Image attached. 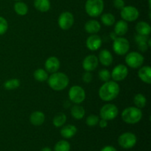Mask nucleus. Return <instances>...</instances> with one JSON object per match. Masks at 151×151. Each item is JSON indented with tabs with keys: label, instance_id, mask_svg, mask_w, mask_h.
<instances>
[{
	"label": "nucleus",
	"instance_id": "nucleus-1",
	"mask_svg": "<svg viewBox=\"0 0 151 151\" xmlns=\"http://www.w3.org/2000/svg\"><path fill=\"white\" fill-rule=\"evenodd\" d=\"M120 91V87L117 82L109 81L105 82L99 89V97L102 100L110 102L118 97Z\"/></svg>",
	"mask_w": 151,
	"mask_h": 151
},
{
	"label": "nucleus",
	"instance_id": "nucleus-2",
	"mask_svg": "<svg viewBox=\"0 0 151 151\" xmlns=\"http://www.w3.org/2000/svg\"><path fill=\"white\" fill-rule=\"evenodd\" d=\"M48 85L54 91H62L69 86V78L63 72H56L51 74L47 79Z\"/></svg>",
	"mask_w": 151,
	"mask_h": 151
},
{
	"label": "nucleus",
	"instance_id": "nucleus-3",
	"mask_svg": "<svg viewBox=\"0 0 151 151\" xmlns=\"http://www.w3.org/2000/svg\"><path fill=\"white\" fill-rule=\"evenodd\" d=\"M142 111L136 106H130L124 109L122 112V119L127 124L134 125L141 120L142 118Z\"/></svg>",
	"mask_w": 151,
	"mask_h": 151
},
{
	"label": "nucleus",
	"instance_id": "nucleus-4",
	"mask_svg": "<svg viewBox=\"0 0 151 151\" xmlns=\"http://www.w3.org/2000/svg\"><path fill=\"white\" fill-rule=\"evenodd\" d=\"M85 10L87 14L91 17H98L104 10V1L103 0H87Z\"/></svg>",
	"mask_w": 151,
	"mask_h": 151
},
{
	"label": "nucleus",
	"instance_id": "nucleus-5",
	"mask_svg": "<svg viewBox=\"0 0 151 151\" xmlns=\"http://www.w3.org/2000/svg\"><path fill=\"white\" fill-rule=\"evenodd\" d=\"M144 60L143 55L138 52H131L127 53L125 58L127 66L132 69H139L144 63Z\"/></svg>",
	"mask_w": 151,
	"mask_h": 151
},
{
	"label": "nucleus",
	"instance_id": "nucleus-6",
	"mask_svg": "<svg viewBox=\"0 0 151 151\" xmlns=\"http://www.w3.org/2000/svg\"><path fill=\"white\" fill-rule=\"evenodd\" d=\"M113 50L118 55H124L128 52L130 50V43L128 39L123 36H118L114 39Z\"/></svg>",
	"mask_w": 151,
	"mask_h": 151
},
{
	"label": "nucleus",
	"instance_id": "nucleus-7",
	"mask_svg": "<svg viewBox=\"0 0 151 151\" xmlns=\"http://www.w3.org/2000/svg\"><path fill=\"white\" fill-rule=\"evenodd\" d=\"M119 109L114 104L107 103L100 109V117L106 120H113L117 116Z\"/></svg>",
	"mask_w": 151,
	"mask_h": 151
},
{
	"label": "nucleus",
	"instance_id": "nucleus-8",
	"mask_svg": "<svg viewBox=\"0 0 151 151\" xmlns=\"http://www.w3.org/2000/svg\"><path fill=\"white\" fill-rule=\"evenodd\" d=\"M69 98L75 104H81L86 99V91L78 85L73 86L69 88Z\"/></svg>",
	"mask_w": 151,
	"mask_h": 151
},
{
	"label": "nucleus",
	"instance_id": "nucleus-9",
	"mask_svg": "<svg viewBox=\"0 0 151 151\" xmlns=\"http://www.w3.org/2000/svg\"><path fill=\"white\" fill-rule=\"evenodd\" d=\"M137 142V137L131 132H125L121 134L118 138L119 146L125 149H130L136 145Z\"/></svg>",
	"mask_w": 151,
	"mask_h": 151
},
{
	"label": "nucleus",
	"instance_id": "nucleus-10",
	"mask_svg": "<svg viewBox=\"0 0 151 151\" xmlns=\"http://www.w3.org/2000/svg\"><path fill=\"white\" fill-rule=\"evenodd\" d=\"M120 16L122 20L127 22H132L137 20L139 16V11L137 7L131 5L125 6L120 10Z\"/></svg>",
	"mask_w": 151,
	"mask_h": 151
},
{
	"label": "nucleus",
	"instance_id": "nucleus-11",
	"mask_svg": "<svg viewBox=\"0 0 151 151\" xmlns=\"http://www.w3.org/2000/svg\"><path fill=\"white\" fill-rule=\"evenodd\" d=\"M74 22H75V18L73 14L68 11L60 13L58 19V26L63 30H68L70 29L73 26Z\"/></svg>",
	"mask_w": 151,
	"mask_h": 151
},
{
	"label": "nucleus",
	"instance_id": "nucleus-12",
	"mask_svg": "<svg viewBox=\"0 0 151 151\" xmlns=\"http://www.w3.org/2000/svg\"><path fill=\"white\" fill-rule=\"evenodd\" d=\"M128 69L124 64H118L113 69L111 72V76L114 81L119 82L122 81L128 77Z\"/></svg>",
	"mask_w": 151,
	"mask_h": 151
},
{
	"label": "nucleus",
	"instance_id": "nucleus-13",
	"mask_svg": "<svg viewBox=\"0 0 151 151\" xmlns=\"http://www.w3.org/2000/svg\"><path fill=\"white\" fill-rule=\"evenodd\" d=\"M99 64L98 58L94 55H88L83 60L82 66L86 72H93Z\"/></svg>",
	"mask_w": 151,
	"mask_h": 151
},
{
	"label": "nucleus",
	"instance_id": "nucleus-14",
	"mask_svg": "<svg viewBox=\"0 0 151 151\" xmlns=\"http://www.w3.org/2000/svg\"><path fill=\"white\" fill-rule=\"evenodd\" d=\"M102 43H103V41L100 35L92 34L87 38L86 41V45L87 48L91 51H97L101 47Z\"/></svg>",
	"mask_w": 151,
	"mask_h": 151
},
{
	"label": "nucleus",
	"instance_id": "nucleus-15",
	"mask_svg": "<svg viewBox=\"0 0 151 151\" xmlns=\"http://www.w3.org/2000/svg\"><path fill=\"white\" fill-rule=\"evenodd\" d=\"M60 60L55 56H51L49 57L46 60L45 63H44V67H45V70L47 72L52 74L55 72H58V69H60Z\"/></svg>",
	"mask_w": 151,
	"mask_h": 151
},
{
	"label": "nucleus",
	"instance_id": "nucleus-16",
	"mask_svg": "<svg viewBox=\"0 0 151 151\" xmlns=\"http://www.w3.org/2000/svg\"><path fill=\"white\" fill-rule=\"evenodd\" d=\"M98 60L103 66H109L113 63V55L109 50L104 49L99 53Z\"/></svg>",
	"mask_w": 151,
	"mask_h": 151
},
{
	"label": "nucleus",
	"instance_id": "nucleus-17",
	"mask_svg": "<svg viewBox=\"0 0 151 151\" xmlns=\"http://www.w3.org/2000/svg\"><path fill=\"white\" fill-rule=\"evenodd\" d=\"M128 22L124 20H119L117 22H115L114 32L117 36H123L128 32Z\"/></svg>",
	"mask_w": 151,
	"mask_h": 151
},
{
	"label": "nucleus",
	"instance_id": "nucleus-18",
	"mask_svg": "<svg viewBox=\"0 0 151 151\" xmlns=\"http://www.w3.org/2000/svg\"><path fill=\"white\" fill-rule=\"evenodd\" d=\"M84 29H85L86 32H88V34H97L100 32V29H101V25H100V22L97 20H89L84 25Z\"/></svg>",
	"mask_w": 151,
	"mask_h": 151
},
{
	"label": "nucleus",
	"instance_id": "nucleus-19",
	"mask_svg": "<svg viewBox=\"0 0 151 151\" xmlns=\"http://www.w3.org/2000/svg\"><path fill=\"white\" fill-rule=\"evenodd\" d=\"M138 77L143 83L147 84L151 83V68L149 66L140 67L138 71Z\"/></svg>",
	"mask_w": 151,
	"mask_h": 151
},
{
	"label": "nucleus",
	"instance_id": "nucleus-20",
	"mask_svg": "<svg viewBox=\"0 0 151 151\" xmlns=\"http://www.w3.org/2000/svg\"><path fill=\"white\" fill-rule=\"evenodd\" d=\"M29 121L32 125L35 126H40L43 125L45 121V114L42 111H35L32 112L29 116Z\"/></svg>",
	"mask_w": 151,
	"mask_h": 151
},
{
	"label": "nucleus",
	"instance_id": "nucleus-21",
	"mask_svg": "<svg viewBox=\"0 0 151 151\" xmlns=\"http://www.w3.org/2000/svg\"><path fill=\"white\" fill-rule=\"evenodd\" d=\"M62 127L63 128L60 130V135L65 139L72 138L78 131L76 126L74 125H66Z\"/></svg>",
	"mask_w": 151,
	"mask_h": 151
},
{
	"label": "nucleus",
	"instance_id": "nucleus-22",
	"mask_svg": "<svg viewBox=\"0 0 151 151\" xmlns=\"http://www.w3.org/2000/svg\"><path fill=\"white\" fill-rule=\"evenodd\" d=\"M85 109L80 104H75L71 109V115L75 119H82L85 116Z\"/></svg>",
	"mask_w": 151,
	"mask_h": 151
},
{
	"label": "nucleus",
	"instance_id": "nucleus-23",
	"mask_svg": "<svg viewBox=\"0 0 151 151\" xmlns=\"http://www.w3.org/2000/svg\"><path fill=\"white\" fill-rule=\"evenodd\" d=\"M136 31L138 34L140 35H147L148 36L150 34L151 32V27L148 23L145 22H138L137 24L135 27Z\"/></svg>",
	"mask_w": 151,
	"mask_h": 151
},
{
	"label": "nucleus",
	"instance_id": "nucleus-24",
	"mask_svg": "<svg viewBox=\"0 0 151 151\" xmlns=\"http://www.w3.org/2000/svg\"><path fill=\"white\" fill-rule=\"evenodd\" d=\"M33 4L35 9L42 13L49 11L51 7L50 0H34Z\"/></svg>",
	"mask_w": 151,
	"mask_h": 151
},
{
	"label": "nucleus",
	"instance_id": "nucleus-25",
	"mask_svg": "<svg viewBox=\"0 0 151 151\" xmlns=\"http://www.w3.org/2000/svg\"><path fill=\"white\" fill-rule=\"evenodd\" d=\"M66 119H67L66 115L63 112H59L57 114L55 115L54 118H53L52 123L56 128H60V127L64 125V124L66 122Z\"/></svg>",
	"mask_w": 151,
	"mask_h": 151
},
{
	"label": "nucleus",
	"instance_id": "nucleus-26",
	"mask_svg": "<svg viewBox=\"0 0 151 151\" xmlns=\"http://www.w3.org/2000/svg\"><path fill=\"white\" fill-rule=\"evenodd\" d=\"M14 11L19 16H25L28 13V6L23 1H18L14 4Z\"/></svg>",
	"mask_w": 151,
	"mask_h": 151
},
{
	"label": "nucleus",
	"instance_id": "nucleus-27",
	"mask_svg": "<svg viewBox=\"0 0 151 151\" xmlns=\"http://www.w3.org/2000/svg\"><path fill=\"white\" fill-rule=\"evenodd\" d=\"M33 77L35 78V81H38V82H44V81H47V79L49 78L48 72L44 69H37L33 73Z\"/></svg>",
	"mask_w": 151,
	"mask_h": 151
},
{
	"label": "nucleus",
	"instance_id": "nucleus-28",
	"mask_svg": "<svg viewBox=\"0 0 151 151\" xmlns=\"http://www.w3.org/2000/svg\"><path fill=\"white\" fill-rule=\"evenodd\" d=\"M134 103L136 107L139 109H143L147 105V98L142 94H137L134 97Z\"/></svg>",
	"mask_w": 151,
	"mask_h": 151
},
{
	"label": "nucleus",
	"instance_id": "nucleus-29",
	"mask_svg": "<svg viewBox=\"0 0 151 151\" xmlns=\"http://www.w3.org/2000/svg\"><path fill=\"white\" fill-rule=\"evenodd\" d=\"M21 85L20 80L17 78H12V79L7 80L4 83V88L7 90H14L19 88Z\"/></svg>",
	"mask_w": 151,
	"mask_h": 151
},
{
	"label": "nucleus",
	"instance_id": "nucleus-30",
	"mask_svg": "<svg viewBox=\"0 0 151 151\" xmlns=\"http://www.w3.org/2000/svg\"><path fill=\"white\" fill-rule=\"evenodd\" d=\"M101 22L106 26L110 27L114 24L116 22V19L112 13H106L101 16Z\"/></svg>",
	"mask_w": 151,
	"mask_h": 151
},
{
	"label": "nucleus",
	"instance_id": "nucleus-31",
	"mask_svg": "<svg viewBox=\"0 0 151 151\" xmlns=\"http://www.w3.org/2000/svg\"><path fill=\"white\" fill-rule=\"evenodd\" d=\"M70 144L66 140L58 142L54 147V151H70Z\"/></svg>",
	"mask_w": 151,
	"mask_h": 151
},
{
	"label": "nucleus",
	"instance_id": "nucleus-32",
	"mask_svg": "<svg viewBox=\"0 0 151 151\" xmlns=\"http://www.w3.org/2000/svg\"><path fill=\"white\" fill-rule=\"evenodd\" d=\"M99 121H100V116L96 114H90L89 116H87L86 123L88 126L94 127L98 124Z\"/></svg>",
	"mask_w": 151,
	"mask_h": 151
},
{
	"label": "nucleus",
	"instance_id": "nucleus-33",
	"mask_svg": "<svg viewBox=\"0 0 151 151\" xmlns=\"http://www.w3.org/2000/svg\"><path fill=\"white\" fill-rule=\"evenodd\" d=\"M98 76L100 81H103V82L104 83L110 81L111 78V72L106 69H100L98 72Z\"/></svg>",
	"mask_w": 151,
	"mask_h": 151
},
{
	"label": "nucleus",
	"instance_id": "nucleus-34",
	"mask_svg": "<svg viewBox=\"0 0 151 151\" xmlns=\"http://www.w3.org/2000/svg\"><path fill=\"white\" fill-rule=\"evenodd\" d=\"M8 29V23L7 21L2 16H0V35L6 33Z\"/></svg>",
	"mask_w": 151,
	"mask_h": 151
},
{
	"label": "nucleus",
	"instance_id": "nucleus-35",
	"mask_svg": "<svg viewBox=\"0 0 151 151\" xmlns=\"http://www.w3.org/2000/svg\"><path fill=\"white\" fill-rule=\"evenodd\" d=\"M93 79V76L91 75V72H84L82 76V80L86 83H89L91 82Z\"/></svg>",
	"mask_w": 151,
	"mask_h": 151
},
{
	"label": "nucleus",
	"instance_id": "nucleus-36",
	"mask_svg": "<svg viewBox=\"0 0 151 151\" xmlns=\"http://www.w3.org/2000/svg\"><path fill=\"white\" fill-rule=\"evenodd\" d=\"M148 39L149 38L147 35H140V34L138 33L135 35V41L137 42V44H139V43L141 42H147Z\"/></svg>",
	"mask_w": 151,
	"mask_h": 151
},
{
	"label": "nucleus",
	"instance_id": "nucleus-37",
	"mask_svg": "<svg viewBox=\"0 0 151 151\" xmlns=\"http://www.w3.org/2000/svg\"><path fill=\"white\" fill-rule=\"evenodd\" d=\"M114 7L118 10H122L125 7V1L124 0H114L113 1Z\"/></svg>",
	"mask_w": 151,
	"mask_h": 151
},
{
	"label": "nucleus",
	"instance_id": "nucleus-38",
	"mask_svg": "<svg viewBox=\"0 0 151 151\" xmlns=\"http://www.w3.org/2000/svg\"><path fill=\"white\" fill-rule=\"evenodd\" d=\"M138 45V49L139 50V51L142 52H145L147 51V50L149 49L148 45H147V42H141L137 44Z\"/></svg>",
	"mask_w": 151,
	"mask_h": 151
},
{
	"label": "nucleus",
	"instance_id": "nucleus-39",
	"mask_svg": "<svg viewBox=\"0 0 151 151\" xmlns=\"http://www.w3.org/2000/svg\"><path fill=\"white\" fill-rule=\"evenodd\" d=\"M98 124H99V126H100L101 128H106V127L108 126V121L106 120V119H100V121H99Z\"/></svg>",
	"mask_w": 151,
	"mask_h": 151
},
{
	"label": "nucleus",
	"instance_id": "nucleus-40",
	"mask_svg": "<svg viewBox=\"0 0 151 151\" xmlns=\"http://www.w3.org/2000/svg\"><path fill=\"white\" fill-rule=\"evenodd\" d=\"M101 151H117V150H116V148H115L114 147H113V146L108 145L103 147V148L101 150Z\"/></svg>",
	"mask_w": 151,
	"mask_h": 151
},
{
	"label": "nucleus",
	"instance_id": "nucleus-41",
	"mask_svg": "<svg viewBox=\"0 0 151 151\" xmlns=\"http://www.w3.org/2000/svg\"><path fill=\"white\" fill-rule=\"evenodd\" d=\"M41 151H52V150L50 148V147H44V148H42Z\"/></svg>",
	"mask_w": 151,
	"mask_h": 151
},
{
	"label": "nucleus",
	"instance_id": "nucleus-42",
	"mask_svg": "<svg viewBox=\"0 0 151 151\" xmlns=\"http://www.w3.org/2000/svg\"><path fill=\"white\" fill-rule=\"evenodd\" d=\"M14 1H21V0H14Z\"/></svg>",
	"mask_w": 151,
	"mask_h": 151
}]
</instances>
